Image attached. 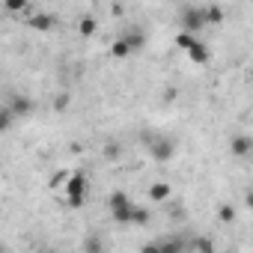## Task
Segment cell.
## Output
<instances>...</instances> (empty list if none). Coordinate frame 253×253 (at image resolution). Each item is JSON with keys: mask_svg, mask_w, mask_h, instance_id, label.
Segmentation results:
<instances>
[{"mask_svg": "<svg viewBox=\"0 0 253 253\" xmlns=\"http://www.w3.org/2000/svg\"><path fill=\"white\" fill-rule=\"evenodd\" d=\"M185 54H188V57H191V63H197V66H206V63H209V48H206L200 39H197Z\"/></svg>", "mask_w": 253, "mask_h": 253, "instance_id": "ba28073f", "label": "cell"}, {"mask_svg": "<svg viewBox=\"0 0 253 253\" xmlns=\"http://www.w3.org/2000/svg\"><path fill=\"white\" fill-rule=\"evenodd\" d=\"M206 24H209V21H206V9L188 6V9L182 12V30H188V33H200Z\"/></svg>", "mask_w": 253, "mask_h": 253, "instance_id": "277c9868", "label": "cell"}, {"mask_svg": "<svg viewBox=\"0 0 253 253\" xmlns=\"http://www.w3.org/2000/svg\"><path fill=\"white\" fill-rule=\"evenodd\" d=\"M194 42H197V33H188V30H182V33L176 36V45H179L182 51H188V48H191Z\"/></svg>", "mask_w": 253, "mask_h": 253, "instance_id": "5bb4252c", "label": "cell"}, {"mask_svg": "<svg viewBox=\"0 0 253 253\" xmlns=\"http://www.w3.org/2000/svg\"><path fill=\"white\" fill-rule=\"evenodd\" d=\"M9 107H12L18 116H27V113L33 110V101H30V98H24V95H15V98L9 101Z\"/></svg>", "mask_w": 253, "mask_h": 253, "instance_id": "8fae6325", "label": "cell"}, {"mask_svg": "<svg viewBox=\"0 0 253 253\" xmlns=\"http://www.w3.org/2000/svg\"><path fill=\"white\" fill-rule=\"evenodd\" d=\"M146 146H149V155L161 164L176 155V140H170L167 134H146Z\"/></svg>", "mask_w": 253, "mask_h": 253, "instance_id": "7a4b0ae2", "label": "cell"}, {"mask_svg": "<svg viewBox=\"0 0 253 253\" xmlns=\"http://www.w3.org/2000/svg\"><path fill=\"white\" fill-rule=\"evenodd\" d=\"M110 54L116 57V60H125V57H128V54H134V48L128 45V39H125V36H119L113 45H110Z\"/></svg>", "mask_w": 253, "mask_h": 253, "instance_id": "9c48e42d", "label": "cell"}, {"mask_svg": "<svg viewBox=\"0 0 253 253\" xmlns=\"http://www.w3.org/2000/svg\"><path fill=\"white\" fill-rule=\"evenodd\" d=\"M66 104H69V95H60V98H57V104H54V107H57V110H63V107H66Z\"/></svg>", "mask_w": 253, "mask_h": 253, "instance_id": "44dd1931", "label": "cell"}, {"mask_svg": "<svg viewBox=\"0 0 253 253\" xmlns=\"http://www.w3.org/2000/svg\"><path fill=\"white\" fill-rule=\"evenodd\" d=\"M229 152H232L235 158H247V155L253 152V137H247V134H235V137L229 140Z\"/></svg>", "mask_w": 253, "mask_h": 253, "instance_id": "5b68a950", "label": "cell"}, {"mask_svg": "<svg viewBox=\"0 0 253 253\" xmlns=\"http://www.w3.org/2000/svg\"><path fill=\"white\" fill-rule=\"evenodd\" d=\"M27 0H3V9L9 12V15H24L27 12Z\"/></svg>", "mask_w": 253, "mask_h": 253, "instance_id": "7c38bea8", "label": "cell"}, {"mask_svg": "<svg viewBox=\"0 0 253 253\" xmlns=\"http://www.w3.org/2000/svg\"><path fill=\"white\" fill-rule=\"evenodd\" d=\"M84 197H86V176L84 173H72L69 182H66V200L72 209H81L84 206Z\"/></svg>", "mask_w": 253, "mask_h": 253, "instance_id": "3957f363", "label": "cell"}, {"mask_svg": "<svg viewBox=\"0 0 253 253\" xmlns=\"http://www.w3.org/2000/svg\"><path fill=\"white\" fill-rule=\"evenodd\" d=\"M27 24H30L33 30H39V33H48V30L57 27V18L48 15V12H36V15H27Z\"/></svg>", "mask_w": 253, "mask_h": 253, "instance_id": "8992f818", "label": "cell"}, {"mask_svg": "<svg viewBox=\"0 0 253 253\" xmlns=\"http://www.w3.org/2000/svg\"><path fill=\"white\" fill-rule=\"evenodd\" d=\"M206 21H209V24H220V21H223V9H220V6H209V9H206Z\"/></svg>", "mask_w": 253, "mask_h": 253, "instance_id": "2e32d148", "label": "cell"}, {"mask_svg": "<svg viewBox=\"0 0 253 253\" xmlns=\"http://www.w3.org/2000/svg\"><path fill=\"white\" fill-rule=\"evenodd\" d=\"M107 209H110V217L116 223H131V214H134V203L128 200L125 191H113L110 200H107Z\"/></svg>", "mask_w": 253, "mask_h": 253, "instance_id": "6da1fadb", "label": "cell"}, {"mask_svg": "<svg viewBox=\"0 0 253 253\" xmlns=\"http://www.w3.org/2000/svg\"><path fill=\"white\" fill-rule=\"evenodd\" d=\"M217 217H220L223 223H232V220H235V206L223 203V206H220V211H217Z\"/></svg>", "mask_w": 253, "mask_h": 253, "instance_id": "e0dca14e", "label": "cell"}, {"mask_svg": "<svg viewBox=\"0 0 253 253\" xmlns=\"http://www.w3.org/2000/svg\"><path fill=\"white\" fill-rule=\"evenodd\" d=\"M244 206H247V209H250V211H253V191H250V194H247V197H244Z\"/></svg>", "mask_w": 253, "mask_h": 253, "instance_id": "7402d4cb", "label": "cell"}, {"mask_svg": "<svg viewBox=\"0 0 253 253\" xmlns=\"http://www.w3.org/2000/svg\"><path fill=\"white\" fill-rule=\"evenodd\" d=\"M131 223H137V226H146V223H149V209H143V206H134Z\"/></svg>", "mask_w": 253, "mask_h": 253, "instance_id": "9a60e30c", "label": "cell"}, {"mask_svg": "<svg viewBox=\"0 0 253 253\" xmlns=\"http://www.w3.org/2000/svg\"><path fill=\"white\" fill-rule=\"evenodd\" d=\"M125 39H128V45H131L134 51H140V48L146 45V36H143L140 30H131V33H125Z\"/></svg>", "mask_w": 253, "mask_h": 253, "instance_id": "4fadbf2b", "label": "cell"}, {"mask_svg": "<svg viewBox=\"0 0 253 253\" xmlns=\"http://www.w3.org/2000/svg\"><path fill=\"white\" fill-rule=\"evenodd\" d=\"M170 194H173V188H170L167 182H152V185H149V200H152V203H167Z\"/></svg>", "mask_w": 253, "mask_h": 253, "instance_id": "52a82bcc", "label": "cell"}, {"mask_svg": "<svg viewBox=\"0 0 253 253\" xmlns=\"http://www.w3.org/2000/svg\"><path fill=\"white\" fill-rule=\"evenodd\" d=\"M12 107H3V113H0V131H9V125H12Z\"/></svg>", "mask_w": 253, "mask_h": 253, "instance_id": "ac0fdd59", "label": "cell"}, {"mask_svg": "<svg viewBox=\"0 0 253 253\" xmlns=\"http://www.w3.org/2000/svg\"><path fill=\"white\" fill-rule=\"evenodd\" d=\"M104 152H107V158H116V155H119V146H116V143H110Z\"/></svg>", "mask_w": 253, "mask_h": 253, "instance_id": "ffe728a7", "label": "cell"}, {"mask_svg": "<svg viewBox=\"0 0 253 253\" xmlns=\"http://www.w3.org/2000/svg\"><path fill=\"white\" fill-rule=\"evenodd\" d=\"M78 33H81V36H95V33H98V21H95L92 15H84V18L78 21Z\"/></svg>", "mask_w": 253, "mask_h": 253, "instance_id": "30bf717a", "label": "cell"}, {"mask_svg": "<svg viewBox=\"0 0 253 253\" xmlns=\"http://www.w3.org/2000/svg\"><path fill=\"white\" fill-rule=\"evenodd\" d=\"M69 176H72V173L60 170V173H54V176H51V182H48V185H51V188H60V185H66V182H69Z\"/></svg>", "mask_w": 253, "mask_h": 253, "instance_id": "d6986e66", "label": "cell"}]
</instances>
